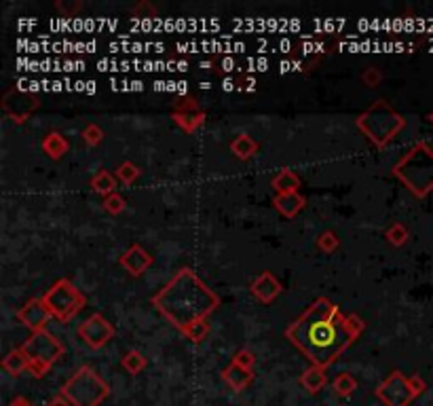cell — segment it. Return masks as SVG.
<instances>
[{"mask_svg": "<svg viewBox=\"0 0 433 406\" xmlns=\"http://www.w3.org/2000/svg\"><path fill=\"white\" fill-rule=\"evenodd\" d=\"M49 406H68V400H63V398H55L53 402H49Z\"/></svg>", "mask_w": 433, "mask_h": 406, "instance_id": "cell-7", "label": "cell"}, {"mask_svg": "<svg viewBox=\"0 0 433 406\" xmlns=\"http://www.w3.org/2000/svg\"><path fill=\"white\" fill-rule=\"evenodd\" d=\"M334 387H336V392H339V394L347 396V394H351V392L355 389V383L351 381V377H341V379H336Z\"/></svg>", "mask_w": 433, "mask_h": 406, "instance_id": "cell-6", "label": "cell"}, {"mask_svg": "<svg viewBox=\"0 0 433 406\" xmlns=\"http://www.w3.org/2000/svg\"><path fill=\"white\" fill-rule=\"evenodd\" d=\"M106 396L108 385L97 375H93L91 368L79 370V375L63 387V398L74 406H97Z\"/></svg>", "mask_w": 433, "mask_h": 406, "instance_id": "cell-1", "label": "cell"}, {"mask_svg": "<svg viewBox=\"0 0 433 406\" xmlns=\"http://www.w3.org/2000/svg\"><path fill=\"white\" fill-rule=\"evenodd\" d=\"M379 396L387 406H408V402L416 396V389L412 383L404 381L399 375H395L391 381H387L381 389Z\"/></svg>", "mask_w": 433, "mask_h": 406, "instance_id": "cell-2", "label": "cell"}, {"mask_svg": "<svg viewBox=\"0 0 433 406\" xmlns=\"http://www.w3.org/2000/svg\"><path fill=\"white\" fill-rule=\"evenodd\" d=\"M323 383H325V379H323L321 372H317V370H311L309 375L303 377V385H305L309 392H319V389L323 387Z\"/></svg>", "mask_w": 433, "mask_h": 406, "instance_id": "cell-4", "label": "cell"}, {"mask_svg": "<svg viewBox=\"0 0 433 406\" xmlns=\"http://www.w3.org/2000/svg\"><path fill=\"white\" fill-rule=\"evenodd\" d=\"M11 406H30V402H28V400H23V398H17Z\"/></svg>", "mask_w": 433, "mask_h": 406, "instance_id": "cell-8", "label": "cell"}, {"mask_svg": "<svg viewBox=\"0 0 433 406\" xmlns=\"http://www.w3.org/2000/svg\"><path fill=\"white\" fill-rule=\"evenodd\" d=\"M26 351H32V358H34V362L43 364V368H45L47 364H51L55 360L59 347L55 345L53 338H43V341H41V338H37V341H32V343L26 345Z\"/></svg>", "mask_w": 433, "mask_h": 406, "instance_id": "cell-3", "label": "cell"}, {"mask_svg": "<svg viewBox=\"0 0 433 406\" xmlns=\"http://www.w3.org/2000/svg\"><path fill=\"white\" fill-rule=\"evenodd\" d=\"M224 377H226V381L232 387H235V389H241L250 381V375H248V372H241V370H228Z\"/></svg>", "mask_w": 433, "mask_h": 406, "instance_id": "cell-5", "label": "cell"}]
</instances>
